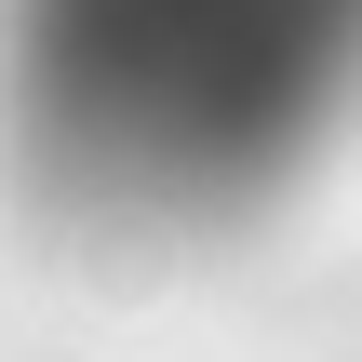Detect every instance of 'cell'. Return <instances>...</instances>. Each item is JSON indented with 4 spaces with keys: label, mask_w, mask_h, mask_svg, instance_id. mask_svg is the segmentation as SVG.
<instances>
[{
    "label": "cell",
    "mask_w": 362,
    "mask_h": 362,
    "mask_svg": "<svg viewBox=\"0 0 362 362\" xmlns=\"http://www.w3.org/2000/svg\"><path fill=\"white\" fill-rule=\"evenodd\" d=\"M362 134V0H0V161L81 242H228Z\"/></svg>",
    "instance_id": "obj_1"
}]
</instances>
